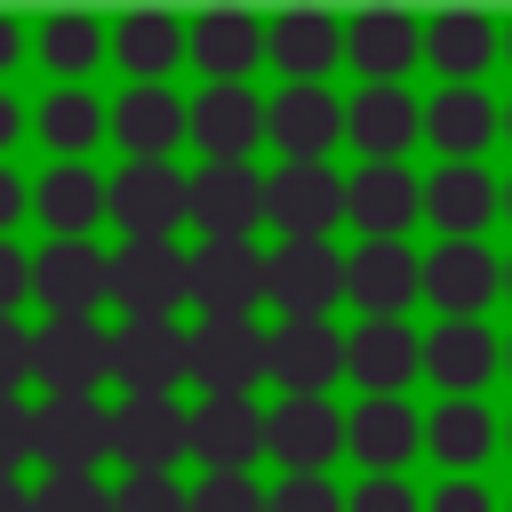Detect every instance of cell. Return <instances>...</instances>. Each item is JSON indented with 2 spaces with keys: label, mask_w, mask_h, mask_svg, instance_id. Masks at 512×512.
<instances>
[{
  "label": "cell",
  "mask_w": 512,
  "mask_h": 512,
  "mask_svg": "<svg viewBox=\"0 0 512 512\" xmlns=\"http://www.w3.org/2000/svg\"><path fill=\"white\" fill-rule=\"evenodd\" d=\"M192 512H272V496L248 480V472H208L192 488Z\"/></svg>",
  "instance_id": "38"
},
{
  "label": "cell",
  "mask_w": 512,
  "mask_h": 512,
  "mask_svg": "<svg viewBox=\"0 0 512 512\" xmlns=\"http://www.w3.org/2000/svg\"><path fill=\"white\" fill-rule=\"evenodd\" d=\"M32 400L24 392H0V480H16V464L32 456Z\"/></svg>",
  "instance_id": "39"
},
{
  "label": "cell",
  "mask_w": 512,
  "mask_h": 512,
  "mask_svg": "<svg viewBox=\"0 0 512 512\" xmlns=\"http://www.w3.org/2000/svg\"><path fill=\"white\" fill-rule=\"evenodd\" d=\"M32 512H120V488H104L96 472H48L32 488Z\"/></svg>",
  "instance_id": "37"
},
{
  "label": "cell",
  "mask_w": 512,
  "mask_h": 512,
  "mask_svg": "<svg viewBox=\"0 0 512 512\" xmlns=\"http://www.w3.org/2000/svg\"><path fill=\"white\" fill-rule=\"evenodd\" d=\"M336 296H344V256L328 240H280L264 256V304H280L288 320H328Z\"/></svg>",
  "instance_id": "5"
},
{
  "label": "cell",
  "mask_w": 512,
  "mask_h": 512,
  "mask_svg": "<svg viewBox=\"0 0 512 512\" xmlns=\"http://www.w3.org/2000/svg\"><path fill=\"white\" fill-rule=\"evenodd\" d=\"M496 440H504V424L488 416V400H440V408L424 416V448H432L456 480H472V464H480Z\"/></svg>",
  "instance_id": "34"
},
{
  "label": "cell",
  "mask_w": 512,
  "mask_h": 512,
  "mask_svg": "<svg viewBox=\"0 0 512 512\" xmlns=\"http://www.w3.org/2000/svg\"><path fill=\"white\" fill-rule=\"evenodd\" d=\"M344 296L368 312V320H400L416 296H424V256H408L400 240H360L344 256Z\"/></svg>",
  "instance_id": "12"
},
{
  "label": "cell",
  "mask_w": 512,
  "mask_h": 512,
  "mask_svg": "<svg viewBox=\"0 0 512 512\" xmlns=\"http://www.w3.org/2000/svg\"><path fill=\"white\" fill-rule=\"evenodd\" d=\"M496 48H504V24L480 16V8H440L424 24V56L440 64L448 88H480V72L496 64Z\"/></svg>",
  "instance_id": "20"
},
{
  "label": "cell",
  "mask_w": 512,
  "mask_h": 512,
  "mask_svg": "<svg viewBox=\"0 0 512 512\" xmlns=\"http://www.w3.org/2000/svg\"><path fill=\"white\" fill-rule=\"evenodd\" d=\"M32 456H40L48 472H96L104 456H120V408H104L96 392L40 400V416H32Z\"/></svg>",
  "instance_id": "1"
},
{
  "label": "cell",
  "mask_w": 512,
  "mask_h": 512,
  "mask_svg": "<svg viewBox=\"0 0 512 512\" xmlns=\"http://www.w3.org/2000/svg\"><path fill=\"white\" fill-rule=\"evenodd\" d=\"M424 448V416L408 400H360L344 416V456H360L376 480H400V464Z\"/></svg>",
  "instance_id": "18"
},
{
  "label": "cell",
  "mask_w": 512,
  "mask_h": 512,
  "mask_svg": "<svg viewBox=\"0 0 512 512\" xmlns=\"http://www.w3.org/2000/svg\"><path fill=\"white\" fill-rule=\"evenodd\" d=\"M176 376H192V336L176 320H128L120 328V384L128 392H168Z\"/></svg>",
  "instance_id": "28"
},
{
  "label": "cell",
  "mask_w": 512,
  "mask_h": 512,
  "mask_svg": "<svg viewBox=\"0 0 512 512\" xmlns=\"http://www.w3.org/2000/svg\"><path fill=\"white\" fill-rule=\"evenodd\" d=\"M112 216L128 224V240H168L176 224H192V176L168 160H128L112 176Z\"/></svg>",
  "instance_id": "6"
},
{
  "label": "cell",
  "mask_w": 512,
  "mask_h": 512,
  "mask_svg": "<svg viewBox=\"0 0 512 512\" xmlns=\"http://www.w3.org/2000/svg\"><path fill=\"white\" fill-rule=\"evenodd\" d=\"M352 216V192L328 160H280L272 168V200L264 224H280V240H328V224Z\"/></svg>",
  "instance_id": "3"
},
{
  "label": "cell",
  "mask_w": 512,
  "mask_h": 512,
  "mask_svg": "<svg viewBox=\"0 0 512 512\" xmlns=\"http://www.w3.org/2000/svg\"><path fill=\"white\" fill-rule=\"evenodd\" d=\"M344 136L368 152V160H400L416 136H424V104L408 88H360L344 104Z\"/></svg>",
  "instance_id": "26"
},
{
  "label": "cell",
  "mask_w": 512,
  "mask_h": 512,
  "mask_svg": "<svg viewBox=\"0 0 512 512\" xmlns=\"http://www.w3.org/2000/svg\"><path fill=\"white\" fill-rule=\"evenodd\" d=\"M32 376L48 384V400L96 392L104 376H120V336H104L96 320H40L32 328Z\"/></svg>",
  "instance_id": "2"
},
{
  "label": "cell",
  "mask_w": 512,
  "mask_h": 512,
  "mask_svg": "<svg viewBox=\"0 0 512 512\" xmlns=\"http://www.w3.org/2000/svg\"><path fill=\"white\" fill-rule=\"evenodd\" d=\"M120 512H192V496L168 472H128L120 480Z\"/></svg>",
  "instance_id": "40"
},
{
  "label": "cell",
  "mask_w": 512,
  "mask_h": 512,
  "mask_svg": "<svg viewBox=\"0 0 512 512\" xmlns=\"http://www.w3.org/2000/svg\"><path fill=\"white\" fill-rule=\"evenodd\" d=\"M424 512H496V496H488L480 480H440V496H432Z\"/></svg>",
  "instance_id": "45"
},
{
  "label": "cell",
  "mask_w": 512,
  "mask_h": 512,
  "mask_svg": "<svg viewBox=\"0 0 512 512\" xmlns=\"http://www.w3.org/2000/svg\"><path fill=\"white\" fill-rule=\"evenodd\" d=\"M496 288H504V264H496L480 240H440V248L424 256V296L440 304V320H472Z\"/></svg>",
  "instance_id": "17"
},
{
  "label": "cell",
  "mask_w": 512,
  "mask_h": 512,
  "mask_svg": "<svg viewBox=\"0 0 512 512\" xmlns=\"http://www.w3.org/2000/svg\"><path fill=\"white\" fill-rule=\"evenodd\" d=\"M336 136H344V104L328 88H280L272 96V144L288 160H328Z\"/></svg>",
  "instance_id": "32"
},
{
  "label": "cell",
  "mask_w": 512,
  "mask_h": 512,
  "mask_svg": "<svg viewBox=\"0 0 512 512\" xmlns=\"http://www.w3.org/2000/svg\"><path fill=\"white\" fill-rule=\"evenodd\" d=\"M504 368H512V344H504Z\"/></svg>",
  "instance_id": "54"
},
{
  "label": "cell",
  "mask_w": 512,
  "mask_h": 512,
  "mask_svg": "<svg viewBox=\"0 0 512 512\" xmlns=\"http://www.w3.org/2000/svg\"><path fill=\"white\" fill-rule=\"evenodd\" d=\"M256 296H264V256L248 240H208L192 256V304L208 320H248Z\"/></svg>",
  "instance_id": "14"
},
{
  "label": "cell",
  "mask_w": 512,
  "mask_h": 512,
  "mask_svg": "<svg viewBox=\"0 0 512 512\" xmlns=\"http://www.w3.org/2000/svg\"><path fill=\"white\" fill-rule=\"evenodd\" d=\"M104 128H112V112H104L88 88H56V96L40 104V136L56 144V160H80V152H88Z\"/></svg>",
  "instance_id": "35"
},
{
  "label": "cell",
  "mask_w": 512,
  "mask_h": 512,
  "mask_svg": "<svg viewBox=\"0 0 512 512\" xmlns=\"http://www.w3.org/2000/svg\"><path fill=\"white\" fill-rule=\"evenodd\" d=\"M504 440H512V424H504Z\"/></svg>",
  "instance_id": "55"
},
{
  "label": "cell",
  "mask_w": 512,
  "mask_h": 512,
  "mask_svg": "<svg viewBox=\"0 0 512 512\" xmlns=\"http://www.w3.org/2000/svg\"><path fill=\"white\" fill-rule=\"evenodd\" d=\"M184 456H192V408H176V392H128L120 400V464L176 480Z\"/></svg>",
  "instance_id": "9"
},
{
  "label": "cell",
  "mask_w": 512,
  "mask_h": 512,
  "mask_svg": "<svg viewBox=\"0 0 512 512\" xmlns=\"http://www.w3.org/2000/svg\"><path fill=\"white\" fill-rule=\"evenodd\" d=\"M112 136L128 160H168L192 136V104H176V88H128L112 104Z\"/></svg>",
  "instance_id": "24"
},
{
  "label": "cell",
  "mask_w": 512,
  "mask_h": 512,
  "mask_svg": "<svg viewBox=\"0 0 512 512\" xmlns=\"http://www.w3.org/2000/svg\"><path fill=\"white\" fill-rule=\"evenodd\" d=\"M32 296V256L0 240V320H16V304Z\"/></svg>",
  "instance_id": "43"
},
{
  "label": "cell",
  "mask_w": 512,
  "mask_h": 512,
  "mask_svg": "<svg viewBox=\"0 0 512 512\" xmlns=\"http://www.w3.org/2000/svg\"><path fill=\"white\" fill-rule=\"evenodd\" d=\"M272 456L288 464V472H320L328 456H344V416L328 408V400H280L272 408Z\"/></svg>",
  "instance_id": "30"
},
{
  "label": "cell",
  "mask_w": 512,
  "mask_h": 512,
  "mask_svg": "<svg viewBox=\"0 0 512 512\" xmlns=\"http://www.w3.org/2000/svg\"><path fill=\"white\" fill-rule=\"evenodd\" d=\"M16 56H24V32H16V24H8V16H0V72H8V64H16Z\"/></svg>",
  "instance_id": "48"
},
{
  "label": "cell",
  "mask_w": 512,
  "mask_h": 512,
  "mask_svg": "<svg viewBox=\"0 0 512 512\" xmlns=\"http://www.w3.org/2000/svg\"><path fill=\"white\" fill-rule=\"evenodd\" d=\"M24 208H32V192H24V184L8 176V160H0V240H8V224H16Z\"/></svg>",
  "instance_id": "46"
},
{
  "label": "cell",
  "mask_w": 512,
  "mask_h": 512,
  "mask_svg": "<svg viewBox=\"0 0 512 512\" xmlns=\"http://www.w3.org/2000/svg\"><path fill=\"white\" fill-rule=\"evenodd\" d=\"M264 56L288 72V88H320V72L344 56V24L320 16V8H288L264 24Z\"/></svg>",
  "instance_id": "23"
},
{
  "label": "cell",
  "mask_w": 512,
  "mask_h": 512,
  "mask_svg": "<svg viewBox=\"0 0 512 512\" xmlns=\"http://www.w3.org/2000/svg\"><path fill=\"white\" fill-rule=\"evenodd\" d=\"M504 296H512V264H504Z\"/></svg>",
  "instance_id": "50"
},
{
  "label": "cell",
  "mask_w": 512,
  "mask_h": 512,
  "mask_svg": "<svg viewBox=\"0 0 512 512\" xmlns=\"http://www.w3.org/2000/svg\"><path fill=\"white\" fill-rule=\"evenodd\" d=\"M504 368V344L480 320H440L424 336V376L440 384V400H480V384Z\"/></svg>",
  "instance_id": "15"
},
{
  "label": "cell",
  "mask_w": 512,
  "mask_h": 512,
  "mask_svg": "<svg viewBox=\"0 0 512 512\" xmlns=\"http://www.w3.org/2000/svg\"><path fill=\"white\" fill-rule=\"evenodd\" d=\"M256 376H272V336H256V320L192 328V384H208V400H248Z\"/></svg>",
  "instance_id": "8"
},
{
  "label": "cell",
  "mask_w": 512,
  "mask_h": 512,
  "mask_svg": "<svg viewBox=\"0 0 512 512\" xmlns=\"http://www.w3.org/2000/svg\"><path fill=\"white\" fill-rule=\"evenodd\" d=\"M192 456L208 472H248L256 456H272V408H256V400H200L192 408Z\"/></svg>",
  "instance_id": "13"
},
{
  "label": "cell",
  "mask_w": 512,
  "mask_h": 512,
  "mask_svg": "<svg viewBox=\"0 0 512 512\" xmlns=\"http://www.w3.org/2000/svg\"><path fill=\"white\" fill-rule=\"evenodd\" d=\"M0 512H32V488L24 480H0Z\"/></svg>",
  "instance_id": "49"
},
{
  "label": "cell",
  "mask_w": 512,
  "mask_h": 512,
  "mask_svg": "<svg viewBox=\"0 0 512 512\" xmlns=\"http://www.w3.org/2000/svg\"><path fill=\"white\" fill-rule=\"evenodd\" d=\"M192 296V256L176 240H128L112 256V304L128 320H168Z\"/></svg>",
  "instance_id": "4"
},
{
  "label": "cell",
  "mask_w": 512,
  "mask_h": 512,
  "mask_svg": "<svg viewBox=\"0 0 512 512\" xmlns=\"http://www.w3.org/2000/svg\"><path fill=\"white\" fill-rule=\"evenodd\" d=\"M352 376V336H336L328 320H280L272 328V384H288V400H328V384Z\"/></svg>",
  "instance_id": "11"
},
{
  "label": "cell",
  "mask_w": 512,
  "mask_h": 512,
  "mask_svg": "<svg viewBox=\"0 0 512 512\" xmlns=\"http://www.w3.org/2000/svg\"><path fill=\"white\" fill-rule=\"evenodd\" d=\"M256 136H272V104H256V88H200L192 96V144L208 160H248Z\"/></svg>",
  "instance_id": "21"
},
{
  "label": "cell",
  "mask_w": 512,
  "mask_h": 512,
  "mask_svg": "<svg viewBox=\"0 0 512 512\" xmlns=\"http://www.w3.org/2000/svg\"><path fill=\"white\" fill-rule=\"evenodd\" d=\"M16 136H24V112H16V96H8V88H0V152H8V144H16Z\"/></svg>",
  "instance_id": "47"
},
{
  "label": "cell",
  "mask_w": 512,
  "mask_h": 512,
  "mask_svg": "<svg viewBox=\"0 0 512 512\" xmlns=\"http://www.w3.org/2000/svg\"><path fill=\"white\" fill-rule=\"evenodd\" d=\"M264 200H272V176H256L248 160H208V168H192V224H200L208 240H248L256 216H264Z\"/></svg>",
  "instance_id": "10"
},
{
  "label": "cell",
  "mask_w": 512,
  "mask_h": 512,
  "mask_svg": "<svg viewBox=\"0 0 512 512\" xmlns=\"http://www.w3.org/2000/svg\"><path fill=\"white\" fill-rule=\"evenodd\" d=\"M424 56V24L400 16V8H368L344 24V64L368 72V88H400V72Z\"/></svg>",
  "instance_id": "19"
},
{
  "label": "cell",
  "mask_w": 512,
  "mask_h": 512,
  "mask_svg": "<svg viewBox=\"0 0 512 512\" xmlns=\"http://www.w3.org/2000/svg\"><path fill=\"white\" fill-rule=\"evenodd\" d=\"M32 296L48 304V320H96V304L112 296V256L88 240H48L32 256Z\"/></svg>",
  "instance_id": "7"
},
{
  "label": "cell",
  "mask_w": 512,
  "mask_h": 512,
  "mask_svg": "<svg viewBox=\"0 0 512 512\" xmlns=\"http://www.w3.org/2000/svg\"><path fill=\"white\" fill-rule=\"evenodd\" d=\"M344 512H424V504H416L408 480H376V472H368V480L344 496Z\"/></svg>",
  "instance_id": "42"
},
{
  "label": "cell",
  "mask_w": 512,
  "mask_h": 512,
  "mask_svg": "<svg viewBox=\"0 0 512 512\" xmlns=\"http://www.w3.org/2000/svg\"><path fill=\"white\" fill-rule=\"evenodd\" d=\"M424 136L440 144V160H480L488 136H504V112L480 96V88H440L424 104Z\"/></svg>",
  "instance_id": "31"
},
{
  "label": "cell",
  "mask_w": 512,
  "mask_h": 512,
  "mask_svg": "<svg viewBox=\"0 0 512 512\" xmlns=\"http://www.w3.org/2000/svg\"><path fill=\"white\" fill-rule=\"evenodd\" d=\"M504 136H512V104H504Z\"/></svg>",
  "instance_id": "52"
},
{
  "label": "cell",
  "mask_w": 512,
  "mask_h": 512,
  "mask_svg": "<svg viewBox=\"0 0 512 512\" xmlns=\"http://www.w3.org/2000/svg\"><path fill=\"white\" fill-rule=\"evenodd\" d=\"M424 216L440 224V240H480V224L504 216V184L480 160H440V176L424 184Z\"/></svg>",
  "instance_id": "16"
},
{
  "label": "cell",
  "mask_w": 512,
  "mask_h": 512,
  "mask_svg": "<svg viewBox=\"0 0 512 512\" xmlns=\"http://www.w3.org/2000/svg\"><path fill=\"white\" fill-rule=\"evenodd\" d=\"M24 376H32V328L0 320V392H16Z\"/></svg>",
  "instance_id": "44"
},
{
  "label": "cell",
  "mask_w": 512,
  "mask_h": 512,
  "mask_svg": "<svg viewBox=\"0 0 512 512\" xmlns=\"http://www.w3.org/2000/svg\"><path fill=\"white\" fill-rule=\"evenodd\" d=\"M504 216H512V184H504Z\"/></svg>",
  "instance_id": "53"
},
{
  "label": "cell",
  "mask_w": 512,
  "mask_h": 512,
  "mask_svg": "<svg viewBox=\"0 0 512 512\" xmlns=\"http://www.w3.org/2000/svg\"><path fill=\"white\" fill-rule=\"evenodd\" d=\"M256 48H264V24H256L248 8H208V16H192V64L208 72V88H240V72L256 64Z\"/></svg>",
  "instance_id": "29"
},
{
  "label": "cell",
  "mask_w": 512,
  "mask_h": 512,
  "mask_svg": "<svg viewBox=\"0 0 512 512\" xmlns=\"http://www.w3.org/2000/svg\"><path fill=\"white\" fill-rule=\"evenodd\" d=\"M272 512H344V496L328 488V472H288L272 488Z\"/></svg>",
  "instance_id": "41"
},
{
  "label": "cell",
  "mask_w": 512,
  "mask_h": 512,
  "mask_svg": "<svg viewBox=\"0 0 512 512\" xmlns=\"http://www.w3.org/2000/svg\"><path fill=\"white\" fill-rule=\"evenodd\" d=\"M416 368H424V336H408V320L352 328V384H368V400H400V384H416Z\"/></svg>",
  "instance_id": "25"
},
{
  "label": "cell",
  "mask_w": 512,
  "mask_h": 512,
  "mask_svg": "<svg viewBox=\"0 0 512 512\" xmlns=\"http://www.w3.org/2000/svg\"><path fill=\"white\" fill-rule=\"evenodd\" d=\"M32 208L48 216L56 240H88V224L112 216V184H104L96 168H80V160H56V168L32 184Z\"/></svg>",
  "instance_id": "27"
},
{
  "label": "cell",
  "mask_w": 512,
  "mask_h": 512,
  "mask_svg": "<svg viewBox=\"0 0 512 512\" xmlns=\"http://www.w3.org/2000/svg\"><path fill=\"white\" fill-rule=\"evenodd\" d=\"M40 56L80 88V72L104 56V24H96V16H48V24H40Z\"/></svg>",
  "instance_id": "36"
},
{
  "label": "cell",
  "mask_w": 512,
  "mask_h": 512,
  "mask_svg": "<svg viewBox=\"0 0 512 512\" xmlns=\"http://www.w3.org/2000/svg\"><path fill=\"white\" fill-rule=\"evenodd\" d=\"M504 56H512V24H504Z\"/></svg>",
  "instance_id": "51"
},
{
  "label": "cell",
  "mask_w": 512,
  "mask_h": 512,
  "mask_svg": "<svg viewBox=\"0 0 512 512\" xmlns=\"http://www.w3.org/2000/svg\"><path fill=\"white\" fill-rule=\"evenodd\" d=\"M112 48H120V64L136 72V88H160L168 64L192 48V32H184L168 8H128V16L112 24Z\"/></svg>",
  "instance_id": "33"
},
{
  "label": "cell",
  "mask_w": 512,
  "mask_h": 512,
  "mask_svg": "<svg viewBox=\"0 0 512 512\" xmlns=\"http://www.w3.org/2000/svg\"><path fill=\"white\" fill-rule=\"evenodd\" d=\"M344 192H352V224L368 240H400L424 216V184L400 160H360V176H344Z\"/></svg>",
  "instance_id": "22"
}]
</instances>
